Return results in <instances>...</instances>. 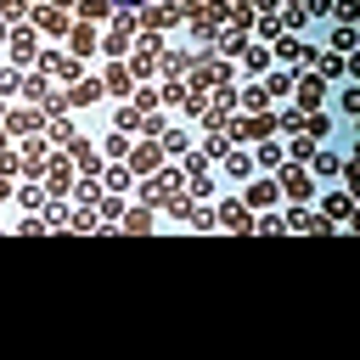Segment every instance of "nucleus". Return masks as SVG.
Wrapping results in <instances>:
<instances>
[{
  "label": "nucleus",
  "instance_id": "obj_1",
  "mask_svg": "<svg viewBox=\"0 0 360 360\" xmlns=\"http://www.w3.org/2000/svg\"><path fill=\"white\" fill-rule=\"evenodd\" d=\"M158 51H163V45H158V34H141V39H135V51H129V62H124V68H129V79H146V73L158 68Z\"/></svg>",
  "mask_w": 360,
  "mask_h": 360
},
{
  "label": "nucleus",
  "instance_id": "obj_2",
  "mask_svg": "<svg viewBox=\"0 0 360 360\" xmlns=\"http://www.w3.org/2000/svg\"><path fill=\"white\" fill-rule=\"evenodd\" d=\"M276 169H281V174H276V186H281V191H287V197H292V202H304V197H309V169H304V163H298V158H292V163H287V158H281V163H276Z\"/></svg>",
  "mask_w": 360,
  "mask_h": 360
},
{
  "label": "nucleus",
  "instance_id": "obj_3",
  "mask_svg": "<svg viewBox=\"0 0 360 360\" xmlns=\"http://www.w3.org/2000/svg\"><path fill=\"white\" fill-rule=\"evenodd\" d=\"M214 231H253V208L236 202V197H225V202L214 208Z\"/></svg>",
  "mask_w": 360,
  "mask_h": 360
},
{
  "label": "nucleus",
  "instance_id": "obj_4",
  "mask_svg": "<svg viewBox=\"0 0 360 360\" xmlns=\"http://www.w3.org/2000/svg\"><path fill=\"white\" fill-rule=\"evenodd\" d=\"M28 17H34L39 34H68V28H73V11H68V6H34Z\"/></svg>",
  "mask_w": 360,
  "mask_h": 360
},
{
  "label": "nucleus",
  "instance_id": "obj_5",
  "mask_svg": "<svg viewBox=\"0 0 360 360\" xmlns=\"http://www.w3.org/2000/svg\"><path fill=\"white\" fill-rule=\"evenodd\" d=\"M6 45H11V62H17V68H34V62H39V39H34V28H11Z\"/></svg>",
  "mask_w": 360,
  "mask_h": 360
},
{
  "label": "nucleus",
  "instance_id": "obj_6",
  "mask_svg": "<svg viewBox=\"0 0 360 360\" xmlns=\"http://www.w3.org/2000/svg\"><path fill=\"white\" fill-rule=\"evenodd\" d=\"M39 73H56V79H68V84H73V79H84L73 51H39Z\"/></svg>",
  "mask_w": 360,
  "mask_h": 360
},
{
  "label": "nucleus",
  "instance_id": "obj_7",
  "mask_svg": "<svg viewBox=\"0 0 360 360\" xmlns=\"http://www.w3.org/2000/svg\"><path fill=\"white\" fill-rule=\"evenodd\" d=\"M292 90H298V112H321V101H326V79H321V73L292 79Z\"/></svg>",
  "mask_w": 360,
  "mask_h": 360
},
{
  "label": "nucleus",
  "instance_id": "obj_8",
  "mask_svg": "<svg viewBox=\"0 0 360 360\" xmlns=\"http://www.w3.org/2000/svg\"><path fill=\"white\" fill-rule=\"evenodd\" d=\"M101 96H107V84L84 73V79H73V84H68V112H73V107H96Z\"/></svg>",
  "mask_w": 360,
  "mask_h": 360
},
{
  "label": "nucleus",
  "instance_id": "obj_9",
  "mask_svg": "<svg viewBox=\"0 0 360 360\" xmlns=\"http://www.w3.org/2000/svg\"><path fill=\"white\" fill-rule=\"evenodd\" d=\"M124 163H129V174H135V169H141V174H158L163 146H158V141H141V146H129V158H124Z\"/></svg>",
  "mask_w": 360,
  "mask_h": 360
},
{
  "label": "nucleus",
  "instance_id": "obj_10",
  "mask_svg": "<svg viewBox=\"0 0 360 360\" xmlns=\"http://www.w3.org/2000/svg\"><path fill=\"white\" fill-rule=\"evenodd\" d=\"M101 84H107V96H118V101H129V96H135V79H129V68H124V62H107Z\"/></svg>",
  "mask_w": 360,
  "mask_h": 360
},
{
  "label": "nucleus",
  "instance_id": "obj_11",
  "mask_svg": "<svg viewBox=\"0 0 360 360\" xmlns=\"http://www.w3.org/2000/svg\"><path fill=\"white\" fill-rule=\"evenodd\" d=\"M270 135H276V112H253L236 124V141H270Z\"/></svg>",
  "mask_w": 360,
  "mask_h": 360
},
{
  "label": "nucleus",
  "instance_id": "obj_12",
  "mask_svg": "<svg viewBox=\"0 0 360 360\" xmlns=\"http://www.w3.org/2000/svg\"><path fill=\"white\" fill-rule=\"evenodd\" d=\"M6 129L11 135H34V129H45V112L39 107H17V112H6Z\"/></svg>",
  "mask_w": 360,
  "mask_h": 360
},
{
  "label": "nucleus",
  "instance_id": "obj_13",
  "mask_svg": "<svg viewBox=\"0 0 360 360\" xmlns=\"http://www.w3.org/2000/svg\"><path fill=\"white\" fill-rule=\"evenodd\" d=\"M309 62H315L321 79H338V73H343V51H321V45H309Z\"/></svg>",
  "mask_w": 360,
  "mask_h": 360
},
{
  "label": "nucleus",
  "instance_id": "obj_14",
  "mask_svg": "<svg viewBox=\"0 0 360 360\" xmlns=\"http://www.w3.org/2000/svg\"><path fill=\"white\" fill-rule=\"evenodd\" d=\"M276 197H281V186H276V180H253V186H248V197H242V202H248V208H253V214H259V208H270V202H276Z\"/></svg>",
  "mask_w": 360,
  "mask_h": 360
},
{
  "label": "nucleus",
  "instance_id": "obj_15",
  "mask_svg": "<svg viewBox=\"0 0 360 360\" xmlns=\"http://www.w3.org/2000/svg\"><path fill=\"white\" fill-rule=\"evenodd\" d=\"M118 219H124V225H112V231H135V236H146V231H158V225H152V208H146V202H141V208H124Z\"/></svg>",
  "mask_w": 360,
  "mask_h": 360
},
{
  "label": "nucleus",
  "instance_id": "obj_16",
  "mask_svg": "<svg viewBox=\"0 0 360 360\" xmlns=\"http://www.w3.org/2000/svg\"><path fill=\"white\" fill-rule=\"evenodd\" d=\"M68 51H73V56H90V51H96L90 22H79V17H73V28H68Z\"/></svg>",
  "mask_w": 360,
  "mask_h": 360
},
{
  "label": "nucleus",
  "instance_id": "obj_17",
  "mask_svg": "<svg viewBox=\"0 0 360 360\" xmlns=\"http://www.w3.org/2000/svg\"><path fill=\"white\" fill-rule=\"evenodd\" d=\"M276 56H281V62H309V45H304L298 34H276Z\"/></svg>",
  "mask_w": 360,
  "mask_h": 360
},
{
  "label": "nucleus",
  "instance_id": "obj_18",
  "mask_svg": "<svg viewBox=\"0 0 360 360\" xmlns=\"http://www.w3.org/2000/svg\"><path fill=\"white\" fill-rule=\"evenodd\" d=\"M45 174H51V180H45V191H68V180H73V158H51V163H45Z\"/></svg>",
  "mask_w": 360,
  "mask_h": 360
},
{
  "label": "nucleus",
  "instance_id": "obj_19",
  "mask_svg": "<svg viewBox=\"0 0 360 360\" xmlns=\"http://www.w3.org/2000/svg\"><path fill=\"white\" fill-rule=\"evenodd\" d=\"M180 17H186V6H146V11H141L146 28H163V22H180Z\"/></svg>",
  "mask_w": 360,
  "mask_h": 360
},
{
  "label": "nucleus",
  "instance_id": "obj_20",
  "mask_svg": "<svg viewBox=\"0 0 360 360\" xmlns=\"http://www.w3.org/2000/svg\"><path fill=\"white\" fill-rule=\"evenodd\" d=\"M96 152H101L107 163H124V158H129V135H124V129H112V135H107V141H101Z\"/></svg>",
  "mask_w": 360,
  "mask_h": 360
},
{
  "label": "nucleus",
  "instance_id": "obj_21",
  "mask_svg": "<svg viewBox=\"0 0 360 360\" xmlns=\"http://www.w3.org/2000/svg\"><path fill=\"white\" fill-rule=\"evenodd\" d=\"M101 186H107V191H129V186H135L129 163H107V169H101Z\"/></svg>",
  "mask_w": 360,
  "mask_h": 360
},
{
  "label": "nucleus",
  "instance_id": "obj_22",
  "mask_svg": "<svg viewBox=\"0 0 360 360\" xmlns=\"http://www.w3.org/2000/svg\"><path fill=\"white\" fill-rule=\"evenodd\" d=\"M321 214H326V219H332V225H343V219H354V202H349V197H343V191H332V197H326V202H321Z\"/></svg>",
  "mask_w": 360,
  "mask_h": 360
},
{
  "label": "nucleus",
  "instance_id": "obj_23",
  "mask_svg": "<svg viewBox=\"0 0 360 360\" xmlns=\"http://www.w3.org/2000/svg\"><path fill=\"white\" fill-rule=\"evenodd\" d=\"M73 17L79 22H101V17H112V0H73Z\"/></svg>",
  "mask_w": 360,
  "mask_h": 360
},
{
  "label": "nucleus",
  "instance_id": "obj_24",
  "mask_svg": "<svg viewBox=\"0 0 360 360\" xmlns=\"http://www.w3.org/2000/svg\"><path fill=\"white\" fill-rule=\"evenodd\" d=\"M236 101H242L248 112H270V90H264V84H248V90H242Z\"/></svg>",
  "mask_w": 360,
  "mask_h": 360
},
{
  "label": "nucleus",
  "instance_id": "obj_25",
  "mask_svg": "<svg viewBox=\"0 0 360 360\" xmlns=\"http://www.w3.org/2000/svg\"><path fill=\"white\" fill-rule=\"evenodd\" d=\"M45 135H51V146H68V141H73V135H79V129H73V118H68V112H56V118H51V129H45Z\"/></svg>",
  "mask_w": 360,
  "mask_h": 360
},
{
  "label": "nucleus",
  "instance_id": "obj_26",
  "mask_svg": "<svg viewBox=\"0 0 360 360\" xmlns=\"http://www.w3.org/2000/svg\"><path fill=\"white\" fill-rule=\"evenodd\" d=\"M242 68H248V73H264V68H270V51H264V45H242Z\"/></svg>",
  "mask_w": 360,
  "mask_h": 360
},
{
  "label": "nucleus",
  "instance_id": "obj_27",
  "mask_svg": "<svg viewBox=\"0 0 360 360\" xmlns=\"http://www.w3.org/2000/svg\"><path fill=\"white\" fill-rule=\"evenodd\" d=\"M112 129H124V135H129V129H141V107H135V101H124V107L112 112Z\"/></svg>",
  "mask_w": 360,
  "mask_h": 360
},
{
  "label": "nucleus",
  "instance_id": "obj_28",
  "mask_svg": "<svg viewBox=\"0 0 360 360\" xmlns=\"http://www.w3.org/2000/svg\"><path fill=\"white\" fill-rule=\"evenodd\" d=\"M96 51H107V56H112V62H118V56H124V51H129V34H124V28H112V34H107V39H101V45H96Z\"/></svg>",
  "mask_w": 360,
  "mask_h": 360
},
{
  "label": "nucleus",
  "instance_id": "obj_29",
  "mask_svg": "<svg viewBox=\"0 0 360 360\" xmlns=\"http://www.w3.org/2000/svg\"><path fill=\"white\" fill-rule=\"evenodd\" d=\"M158 146H163V152H180V158H186V152H191V135H180V129H163V135H158Z\"/></svg>",
  "mask_w": 360,
  "mask_h": 360
},
{
  "label": "nucleus",
  "instance_id": "obj_30",
  "mask_svg": "<svg viewBox=\"0 0 360 360\" xmlns=\"http://www.w3.org/2000/svg\"><path fill=\"white\" fill-rule=\"evenodd\" d=\"M225 174H231V180L253 174V158H248V152H225Z\"/></svg>",
  "mask_w": 360,
  "mask_h": 360
},
{
  "label": "nucleus",
  "instance_id": "obj_31",
  "mask_svg": "<svg viewBox=\"0 0 360 360\" xmlns=\"http://www.w3.org/2000/svg\"><path fill=\"white\" fill-rule=\"evenodd\" d=\"M326 51H354V28H349V22H338V28H332V39H326Z\"/></svg>",
  "mask_w": 360,
  "mask_h": 360
},
{
  "label": "nucleus",
  "instance_id": "obj_32",
  "mask_svg": "<svg viewBox=\"0 0 360 360\" xmlns=\"http://www.w3.org/2000/svg\"><path fill=\"white\" fill-rule=\"evenodd\" d=\"M45 90H51V84H45V73H28V79H22V96H28L34 107L45 101Z\"/></svg>",
  "mask_w": 360,
  "mask_h": 360
},
{
  "label": "nucleus",
  "instance_id": "obj_33",
  "mask_svg": "<svg viewBox=\"0 0 360 360\" xmlns=\"http://www.w3.org/2000/svg\"><path fill=\"white\" fill-rule=\"evenodd\" d=\"M281 158H287V146H276V141H259V158H253V163H264V169H276Z\"/></svg>",
  "mask_w": 360,
  "mask_h": 360
},
{
  "label": "nucleus",
  "instance_id": "obj_34",
  "mask_svg": "<svg viewBox=\"0 0 360 360\" xmlns=\"http://www.w3.org/2000/svg\"><path fill=\"white\" fill-rule=\"evenodd\" d=\"M309 158H315V174H338V169H343V158H338V152H321V146H315Z\"/></svg>",
  "mask_w": 360,
  "mask_h": 360
},
{
  "label": "nucleus",
  "instance_id": "obj_35",
  "mask_svg": "<svg viewBox=\"0 0 360 360\" xmlns=\"http://www.w3.org/2000/svg\"><path fill=\"white\" fill-rule=\"evenodd\" d=\"M73 197H79V208H96V202H101V186H96V180H90V174H84V180H79V191H73Z\"/></svg>",
  "mask_w": 360,
  "mask_h": 360
},
{
  "label": "nucleus",
  "instance_id": "obj_36",
  "mask_svg": "<svg viewBox=\"0 0 360 360\" xmlns=\"http://www.w3.org/2000/svg\"><path fill=\"white\" fill-rule=\"evenodd\" d=\"M68 231H101V214H96V208H79V214L68 219Z\"/></svg>",
  "mask_w": 360,
  "mask_h": 360
},
{
  "label": "nucleus",
  "instance_id": "obj_37",
  "mask_svg": "<svg viewBox=\"0 0 360 360\" xmlns=\"http://www.w3.org/2000/svg\"><path fill=\"white\" fill-rule=\"evenodd\" d=\"M332 17H338V22H354V17H360V0H332Z\"/></svg>",
  "mask_w": 360,
  "mask_h": 360
},
{
  "label": "nucleus",
  "instance_id": "obj_38",
  "mask_svg": "<svg viewBox=\"0 0 360 360\" xmlns=\"http://www.w3.org/2000/svg\"><path fill=\"white\" fill-rule=\"evenodd\" d=\"M264 90H270V101H276V96H287V90H292V73H270V79H264Z\"/></svg>",
  "mask_w": 360,
  "mask_h": 360
},
{
  "label": "nucleus",
  "instance_id": "obj_39",
  "mask_svg": "<svg viewBox=\"0 0 360 360\" xmlns=\"http://www.w3.org/2000/svg\"><path fill=\"white\" fill-rule=\"evenodd\" d=\"M118 197H124V191H112V197H101V202H96V214H101V219H118V214H124V202H118Z\"/></svg>",
  "mask_w": 360,
  "mask_h": 360
},
{
  "label": "nucleus",
  "instance_id": "obj_40",
  "mask_svg": "<svg viewBox=\"0 0 360 360\" xmlns=\"http://www.w3.org/2000/svg\"><path fill=\"white\" fill-rule=\"evenodd\" d=\"M0 17H6V22H22V17H28V0H0Z\"/></svg>",
  "mask_w": 360,
  "mask_h": 360
},
{
  "label": "nucleus",
  "instance_id": "obj_41",
  "mask_svg": "<svg viewBox=\"0 0 360 360\" xmlns=\"http://www.w3.org/2000/svg\"><path fill=\"white\" fill-rule=\"evenodd\" d=\"M253 34H264V39H276V34H281V22H276V11H264V17L253 22Z\"/></svg>",
  "mask_w": 360,
  "mask_h": 360
},
{
  "label": "nucleus",
  "instance_id": "obj_42",
  "mask_svg": "<svg viewBox=\"0 0 360 360\" xmlns=\"http://www.w3.org/2000/svg\"><path fill=\"white\" fill-rule=\"evenodd\" d=\"M309 152H315V141H309V135H298V141L287 146V158H298V163H309Z\"/></svg>",
  "mask_w": 360,
  "mask_h": 360
},
{
  "label": "nucleus",
  "instance_id": "obj_43",
  "mask_svg": "<svg viewBox=\"0 0 360 360\" xmlns=\"http://www.w3.org/2000/svg\"><path fill=\"white\" fill-rule=\"evenodd\" d=\"M68 219H73L68 208H45V231H68Z\"/></svg>",
  "mask_w": 360,
  "mask_h": 360
},
{
  "label": "nucleus",
  "instance_id": "obj_44",
  "mask_svg": "<svg viewBox=\"0 0 360 360\" xmlns=\"http://www.w3.org/2000/svg\"><path fill=\"white\" fill-rule=\"evenodd\" d=\"M253 231H259V236H276V231H281V219H276V214H264V208H259V219H253Z\"/></svg>",
  "mask_w": 360,
  "mask_h": 360
},
{
  "label": "nucleus",
  "instance_id": "obj_45",
  "mask_svg": "<svg viewBox=\"0 0 360 360\" xmlns=\"http://www.w3.org/2000/svg\"><path fill=\"white\" fill-rule=\"evenodd\" d=\"M298 124H304V112H298V107H287V112L276 118V129H292V135H298Z\"/></svg>",
  "mask_w": 360,
  "mask_h": 360
},
{
  "label": "nucleus",
  "instance_id": "obj_46",
  "mask_svg": "<svg viewBox=\"0 0 360 360\" xmlns=\"http://www.w3.org/2000/svg\"><path fill=\"white\" fill-rule=\"evenodd\" d=\"M17 197H22V208H39V202H45V186H22Z\"/></svg>",
  "mask_w": 360,
  "mask_h": 360
},
{
  "label": "nucleus",
  "instance_id": "obj_47",
  "mask_svg": "<svg viewBox=\"0 0 360 360\" xmlns=\"http://www.w3.org/2000/svg\"><path fill=\"white\" fill-rule=\"evenodd\" d=\"M304 6V17H332V0H298Z\"/></svg>",
  "mask_w": 360,
  "mask_h": 360
},
{
  "label": "nucleus",
  "instance_id": "obj_48",
  "mask_svg": "<svg viewBox=\"0 0 360 360\" xmlns=\"http://www.w3.org/2000/svg\"><path fill=\"white\" fill-rule=\"evenodd\" d=\"M11 90H22V79H17V68H6V73H0V96H11Z\"/></svg>",
  "mask_w": 360,
  "mask_h": 360
},
{
  "label": "nucleus",
  "instance_id": "obj_49",
  "mask_svg": "<svg viewBox=\"0 0 360 360\" xmlns=\"http://www.w3.org/2000/svg\"><path fill=\"white\" fill-rule=\"evenodd\" d=\"M6 197H11V174H0V202H6Z\"/></svg>",
  "mask_w": 360,
  "mask_h": 360
},
{
  "label": "nucleus",
  "instance_id": "obj_50",
  "mask_svg": "<svg viewBox=\"0 0 360 360\" xmlns=\"http://www.w3.org/2000/svg\"><path fill=\"white\" fill-rule=\"evenodd\" d=\"M6 34H11V22H6V17H0V45H6Z\"/></svg>",
  "mask_w": 360,
  "mask_h": 360
},
{
  "label": "nucleus",
  "instance_id": "obj_51",
  "mask_svg": "<svg viewBox=\"0 0 360 360\" xmlns=\"http://www.w3.org/2000/svg\"><path fill=\"white\" fill-rule=\"evenodd\" d=\"M0 124H6V107H0Z\"/></svg>",
  "mask_w": 360,
  "mask_h": 360
}]
</instances>
